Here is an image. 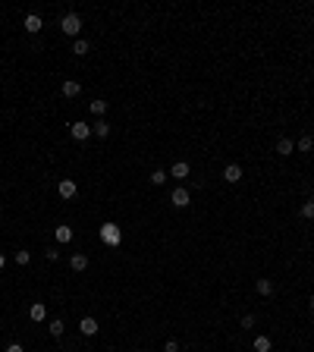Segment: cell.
Listing matches in <instances>:
<instances>
[{
	"instance_id": "obj_25",
	"label": "cell",
	"mask_w": 314,
	"mask_h": 352,
	"mask_svg": "<svg viewBox=\"0 0 314 352\" xmlns=\"http://www.w3.org/2000/svg\"><path fill=\"white\" fill-rule=\"evenodd\" d=\"M242 327H245V330L255 327V315H245V318H242Z\"/></svg>"
},
{
	"instance_id": "obj_16",
	"label": "cell",
	"mask_w": 314,
	"mask_h": 352,
	"mask_svg": "<svg viewBox=\"0 0 314 352\" xmlns=\"http://www.w3.org/2000/svg\"><path fill=\"white\" fill-rule=\"evenodd\" d=\"M76 95H82V85L72 82V79H69V82H63V98H76Z\"/></svg>"
},
{
	"instance_id": "obj_17",
	"label": "cell",
	"mask_w": 314,
	"mask_h": 352,
	"mask_svg": "<svg viewBox=\"0 0 314 352\" xmlns=\"http://www.w3.org/2000/svg\"><path fill=\"white\" fill-rule=\"evenodd\" d=\"M277 151H280V154H292V151H296V142H292V138H280V142H277Z\"/></svg>"
},
{
	"instance_id": "obj_30",
	"label": "cell",
	"mask_w": 314,
	"mask_h": 352,
	"mask_svg": "<svg viewBox=\"0 0 314 352\" xmlns=\"http://www.w3.org/2000/svg\"><path fill=\"white\" fill-rule=\"evenodd\" d=\"M0 268H3V258H0Z\"/></svg>"
},
{
	"instance_id": "obj_18",
	"label": "cell",
	"mask_w": 314,
	"mask_h": 352,
	"mask_svg": "<svg viewBox=\"0 0 314 352\" xmlns=\"http://www.w3.org/2000/svg\"><path fill=\"white\" fill-rule=\"evenodd\" d=\"M57 242H60V245L72 242V227H57Z\"/></svg>"
},
{
	"instance_id": "obj_7",
	"label": "cell",
	"mask_w": 314,
	"mask_h": 352,
	"mask_svg": "<svg viewBox=\"0 0 314 352\" xmlns=\"http://www.w3.org/2000/svg\"><path fill=\"white\" fill-rule=\"evenodd\" d=\"M69 135L76 138V142H85V138L91 135V126H88V123H72V126H69Z\"/></svg>"
},
{
	"instance_id": "obj_29",
	"label": "cell",
	"mask_w": 314,
	"mask_h": 352,
	"mask_svg": "<svg viewBox=\"0 0 314 352\" xmlns=\"http://www.w3.org/2000/svg\"><path fill=\"white\" fill-rule=\"evenodd\" d=\"M308 305H311V311H314V296H311V299H308Z\"/></svg>"
},
{
	"instance_id": "obj_10",
	"label": "cell",
	"mask_w": 314,
	"mask_h": 352,
	"mask_svg": "<svg viewBox=\"0 0 314 352\" xmlns=\"http://www.w3.org/2000/svg\"><path fill=\"white\" fill-rule=\"evenodd\" d=\"M255 289H258V296H273V280L270 277H258Z\"/></svg>"
},
{
	"instance_id": "obj_12",
	"label": "cell",
	"mask_w": 314,
	"mask_h": 352,
	"mask_svg": "<svg viewBox=\"0 0 314 352\" xmlns=\"http://www.w3.org/2000/svg\"><path fill=\"white\" fill-rule=\"evenodd\" d=\"M29 315H32V321H44V318H48V308H44V302H32Z\"/></svg>"
},
{
	"instance_id": "obj_9",
	"label": "cell",
	"mask_w": 314,
	"mask_h": 352,
	"mask_svg": "<svg viewBox=\"0 0 314 352\" xmlns=\"http://www.w3.org/2000/svg\"><path fill=\"white\" fill-rule=\"evenodd\" d=\"M79 330H82V336H95L98 334V321L95 318H82V321H79Z\"/></svg>"
},
{
	"instance_id": "obj_22",
	"label": "cell",
	"mask_w": 314,
	"mask_h": 352,
	"mask_svg": "<svg viewBox=\"0 0 314 352\" xmlns=\"http://www.w3.org/2000/svg\"><path fill=\"white\" fill-rule=\"evenodd\" d=\"M48 330H50V336H60V334H63L66 327H63V321L57 318V321H50V324H48Z\"/></svg>"
},
{
	"instance_id": "obj_20",
	"label": "cell",
	"mask_w": 314,
	"mask_h": 352,
	"mask_svg": "<svg viewBox=\"0 0 314 352\" xmlns=\"http://www.w3.org/2000/svg\"><path fill=\"white\" fill-rule=\"evenodd\" d=\"M296 148H298V151H311V148H314V138H311V135H302V138L296 142Z\"/></svg>"
},
{
	"instance_id": "obj_1",
	"label": "cell",
	"mask_w": 314,
	"mask_h": 352,
	"mask_svg": "<svg viewBox=\"0 0 314 352\" xmlns=\"http://www.w3.org/2000/svg\"><path fill=\"white\" fill-rule=\"evenodd\" d=\"M101 242L110 245V249H116V245L123 242V230H119L116 223H104L101 227Z\"/></svg>"
},
{
	"instance_id": "obj_8",
	"label": "cell",
	"mask_w": 314,
	"mask_h": 352,
	"mask_svg": "<svg viewBox=\"0 0 314 352\" xmlns=\"http://www.w3.org/2000/svg\"><path fill=\"white\" fill-rule=\"evenodd\" d=\"M223 179L226 183H239V179H242V167H239V164H226L223 167Z\"/></svg>"
},
{
	"instance_id": "obj_3",
	"label": "cell",
	"mask_w": 314,
	"mask_h": 352,
	"mask_svg": "<svg viewBox=\"0 0 314 352\" xmlns=\"http://www.w3.org/2000/svg\"><path fill=\"white\" fill-rule=\"evenodd\" d=\"M170 201H173V208H189V204H192L189 189H185V185H176V189L170 192Z\"/></svg>"
},
{
	"instance_id": "obj_2",
	"label": "cell",
	"mask_w": 314,
	"mask_h": 352,
	"mask_svg": "<svg viewBox=\"0 0 314 352\" xmlns=\"http://www.w3.org/2000/svg\"><path fill=\"white\" fill-rule=\"evenodd\" d=\"M60 29H63L66 35H72V38H76L79 32H82V16H79V13H66V16L60 19Z\"/></svg>"
},
{
	"instance_id": "obj_5",
	"label": "cell",
	"mask_w": 314,
	"mask_h": 352,
	"mask_svg": "<svg viewBox=\"0 0 314 352\" xmlns=\"http://www.w3.org/2000/svg\"><path fill=\"white\" fill-rule=\"evenodd\" d=\"M25 32H29V35H38V32H41L44 29V19L41 16H38V13H29V16H25Z\"/></svg>"
},
{
	"instance_id": "obj_27",
	"label": "cell",
	"mask_w": 314,
	"mask_h": 352,
	"mask_svg": "<svg viewBox=\"0 0 314 352\" xmlns=\"http://www.w3.org/2000/svg\"><path fill=\"white\" fill-rule=\"evenodd\" d=\"M57 255H60L57 249H48V251H44V258H48V261H57Z\"/></svg>"
},
{
	"instance_id": "obj_24",
	"label": "cell",
	"mask_w": 314,
	"mask_h": 352,
	"mask_svg": "<svg viewBox=\"0 0 314 352\" xmlns=\"http://www.w3.org/2000/svg\"><path fill=\"white\" fill-rule=\"evenodd\" d=\"M29 261H32V255H29L25 249H19V251H16V264H22V268H25Z\"/></svg>"
},
{
	"instance_id": "obj_4",
	"label": "cell",
	"mask_w": 314,
	"mask_h": 352,
	"mask_svg": "<svg viewBox=\"0 0 314 352\" xmlns=\"http://www.w3.org/2000/svg\"><path fill=\"white\" fill-rule=\"evenodd\" d=\"M76 192H79L76 179H60V183H57V195L60 198H76Z\"/></svg>"
},
{
	"instance_id": "obj_11",
	"label": "cell",
	"mask_w": 314,
	"mask_h": 352,
	"mask_svg": "<svg viewBox=\"0 0 314 352\" xmlns=\"http://www.w3.org/2000/svg\"><path fill=\"white\" fill-rule=\"evenodd\" d=\"M69 268H72V270H85V268H88V255H82V251H76V255L69 258Z\"/></svg>"
},
{
	"instance_id": "obj_14",
	"label": "cell",
	"mask_w": 314,
	"mask_h": 352,
	"mask_svg": "<svg viewBox=\"0 0 314 352\" xmlns=\"http://www.w3.org/2000/svg\"><path fill=\"white\" fill-rule=\"evenodd\" d=\"M88 50H91V44L85 41V38H76V41H72V54H76V57H85Z\"/></svg>"
},
{
	"instance_id": "obj_19",
	"label": "cell",
	"mask_w": 314,
	"mask_h": 352,
	"mask_svg": "<svg viewBox=\"0 0 314 352\" xmlns=\"http://www.w3.org/2000/svg\"><path fill=\"white\" fill-rule=\"evenodd\" d=\"M148 179H151V183H154V185H164L166 179H170V173H166V170H154V173H151Z\"/></svg>"
},
{
	"instance_id": "obj_28",
	"label": "cell",
	"mask_w": 314,
	"mask_h": 352,
	"mask_svg": "<svg viewBox=\"0 0 314 352\" xmlns=\"http://www.w3.org/2000/svg\"><path fill=\"white\" fill-rule=\"evenodd\" d=\"M6 352H25V349L19 346V343H10V346H6Z\"/></svg>"
},
{
	"instance_id": "obj_31",
	"label": "cell",
	"mask_w": 314,
	"mask_h": 352,
	"mask_svg": "<svg viewBox=\"0 0 314 352\" xmlns=\"http://www.w3.org/2000/svg\"><path fill=\"white\" fill-rule=\"evenodd\" d=\"M311 201H314V195H311Z\"/></svg>"
},
{
	"instance_id": "obj_23",
	"label": "cell",
	"mask_w": 314,
	"mask_h": 352,
	"mask_svg": "<svg viewBox=\"0 0 314 352\" xmlns=\"http://www.w3.org/2000/svg\"><path fill=\"white\" fill-rule=\"evenodd\" d=\"M302 217H305V220H314V201H305L302 204Z\"/></svg>"
},
{
	"instance_id": "obj_13",
	"label": "cell",
	"mask_w": 314,
	"mask_h": 352,
	"mask_svg": "<svg viewBox=\"0 0 314 352\" xmlns=\"http://www.w3.org/2000/svg\"><path fill=\"white\" fill-rule=\"evenodd\" d=\"M270 349H273V340L264 336V334H258L255 336V352H270Z\"/></svg>"
},
{
	"instance_id": "obj_21",
	"label": "cell",
	"mask_w": 314,
	"mask_h": 352,
	"mask_svg": "<svg viewBox=\"0 0 314 352\" xmlns=\"http://www.w3.org/2000/svg\"><path fill=\"white\" fill-rule=\"evenodd\" d=\"M91 114H95V117H104L107 114V101H91Z\"/></svg>"
},
{
	"instance_id": "obj_6",
	"label": "cell",
	"mask_w": 314,
	"mask_h": 352,
	"mask_svg": "<svg viewBox=\"0 0 314 352\" xmlns=\"http://www.w3.org/2000/svg\"><path fill=\"white\" fill-rule=\"evenodd\" d=\"M189 173H192V167H189L185 161H176V164L170 167V176H173V179H179V183H185V179H189Z\"/></svg>"
},
{
	"instance_id": "obj_15",
	"label": "cell",
	"mask_w": 314,
	"mask_h": 352,
	"mask_svg": "<svg viewBox=\"0 0 314 352\" xmlns=\"http://www.w3.org/2000/svg\"><path fill=\"white\" fill-rule=\"evenodd\" d=\"M91 135H98V138H107V135H110V126H107V119H98V123L91 126Z\"/></svg>"
},
{
	"instance_id": "obj_26",
	"label": "cell",
	"mask_w": 314,
	"mask_h": 352,
	"mask_svg": "<svg viewBox=\"0 0 314 352\" xmlns=\"http://www.w3.org/2000/svg\"><path fill=\"white\" fill-rule=\"evenodd\" d=\"M164 352H179V343H176V340H166V346H164Z\"/></svg>"
}]
</instances>
